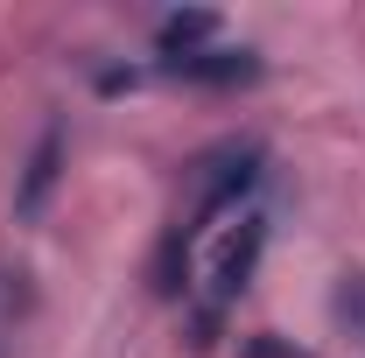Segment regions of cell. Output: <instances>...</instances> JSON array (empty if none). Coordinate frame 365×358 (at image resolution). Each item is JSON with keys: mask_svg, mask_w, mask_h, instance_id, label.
I'll use <instances>...</instances> for the list:
<instances>
[{"mask_svg": "<svg viewBox=\"0 0 365 358\" xmlns=\"http://www.w3.org/2000/svg\"><path fill=\"white\" fill-rule=\"evenodd\" d=\"M260 176H267V148H260V140H218L211 155L190 162V190H197V204H190V218H182V225L204 239L211 218L239 211V204L260 190Z\"/></svg>", "mask_w": 365, "mask_h": 358, "instance_id": "1", "label": "cell"}, {"mask_svg": "<svg viewBox=\"0 0 365 358\" xmlns=\"http://www.w3.org/2000/svg\"><path fill=\"white\" fill-rule=\"evenodd\" d=\"M260 253H267V218H260V211H239V225H232L225 239H218V253H211V288H204V302H197V310L225 316L232 302L253 288Z\"/></svg>", "mask_w": 365, "mask_h": 358, "instance_id": "2", "label": "cell"}, {"mask_svg": "<svg viewBox=\"0 0 365 358\" xmlns=\"http://www.w3.org/2000/svg\"><path fill=\"white\" fill-rule=\"evenodd\" d=\"M162 78L176 85H204V91H239V85H260L267 78V56L246 43H204V49H182V56H155Z\"/></svg>", "mask_w": 365, "mask_h": 358, "instance_id": "3", "label": "cell"}, {"mask_svg": "<svg viewBox=\"0 0 365 358\" xmlns=\"http://www.w3.org/2000/svg\"><path fill=\"white\" fill-rule=\"evenodd\" d=\"M63 162H71V134H63V120H43V134L29 140L21 176H14V225H36L49 211V197L63 183Z\"/></svg>", "mask_w": 365, "mask_h": 358, "instance_id": "4", "label": "cell"}, {"mask_svg": "<svg viewBox=\"0 0 365 358\" xmlns=\"http://www.w3.org/2000/svg\"><path fill=\"white\" fill-rule=\"evenodd\" d=\"M218 43V14L211 7H176L155 21V56H182V49H204Z\"/></svg>", "mask_w": 365, "mask_h": 358, "instance_id": "5", "label": "cell"}, {"mask_svg": "<svg viewBox=\"0 0 365 358\" xmlns=\"http://www.w3.org/2000/svg\"><path fill=\"white\" fill-rule=\"evenodd\" d=\"M330 323H337V337H351L365 352V267L337 274V288H330Z\"/></svg>", "mask_w": 365, "mask_h": 358, "instance_id": "6", "label": "cell"}, {"mask_svg": "<svg viewBox=\"0 0 365 358\" xmlns=\"http://www.w3.org/2000/svg\"><path fill=\"white\" fill-rule=\"evenodd\" d=\"M239 358H309V352H295L288 337H274V330H260V337H246V344H239Z\"/></svg>", "mask_w": 365, "mask_h": 358, "instance_id": "7", "label": "cell"}, {"mask_svg": "<svg viewBox=\"0 0 365 358\" xmlns=\"http://www.w3.org/2000/svg\"><path fill=\"white\" fill-rule=\"evenodd\" d=\"M0 358H7V352H0Z\"/></svg>", "mask_w": 365, "mask_h": 358, "instance_id": "8", "label": "cell"}]
</instances>
